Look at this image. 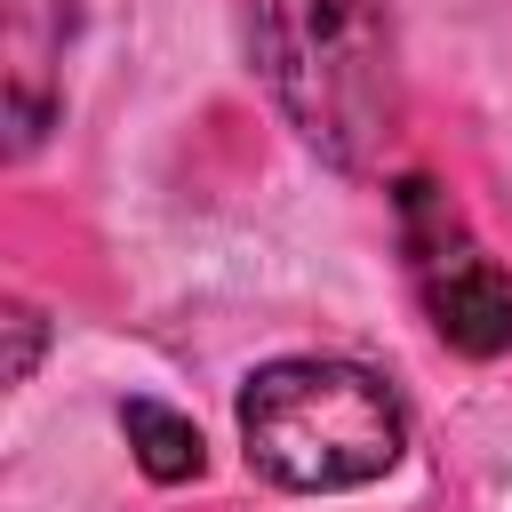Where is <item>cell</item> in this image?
I'll return each mask as SVG.
<instances>
[{
    "mask_svg": "<svg viewBox=\"0 0 512 512\" xmlns=\"http://www.w3.org/2000/svg\"><path fill=\"white\" fill-rule=\"evenodd\" d=\"M400 256H408L416 304L448 352H464V360L512 352V272L472 240L464 208L432 176L400 184Z\"/></svg>",
    "mask_w": 512,
    "mask_h": 512,
    "instance_id": "cell-3",
    "label": "cell"
},
{
    "mask_svg": "<svg viewBox=\"0 0 512 512\" xmlns=\"http://www.w3.org/2000/svg\"><path fill=\"white\" fill-rule=\"evenodd\" d=\"M8 336H16V352H8V384H24L32 360H40V336H48V328H40L32 304H8Z\"/></svg>",
    "mask_w": 512,
    "mask_h": 512,
    "instance_id": "cell-6",
    "label": "cell"
},
{
    "mask_svg": "<svg viewBox=\"0 0 512 512\" xmlns=\"http://www.w3.org/2000/svg\"><path fill=\"white\" fill-rule=\"evenodd\" d=\"M240 448L264 480H280L296 496H336V488H368L400 464L408 416L376 368L296 352V360H264L240 384Z\"/></svg>",
    "mask_w": 512,
    "mask_h": 512,
    "instance_id": "cell-2",
    "label": "cell"
},
{
    "mask_svg": "<svg viewBox=\"0 0 512 512\" xmlns=\"http://www.w3.org/2000/svg\"><path fill=\"white\" fill-rule=\"evenodd\" d=\"M248 56L328 168H368L392 144L400 56L384 0H248Z\"/></svg>",
    "mask_w": 512,
    "mask_h": 512,
    "instance_id": "cell-1",
    "label": "cell"
},
{
    "mask_svg": "<svg viewBox=\"0 0 512 512\" xmlns=\"http://www.w3.org/2000/svg\"><path fill=\"white\" fill-rule=\"evenodd\" d=\"M72 0H0V56H8V152H32L56 120V56L72 40Z\"/></svg>",
    "mask_w": 512,
    "mask_h": 512,
    "instance_id": "cell-4",
    "label": "cell"
},
{
    "mask_svg": "<svg viewBox=\"0 0 512 512\" xmlns=\"http://www.w3.org/2000/svg\"><path fill=\"white\" fill-rule=\"evenodd\" d=\"M120 432H128V448H136L144 480H160V488L200 480V464H208L200 424H192V416H176V408H160V400H128V408H120Z\"/></svg>",
    "mask_w": 512,
    "mask_h": 512,
    "instance_id": "cell-5",
    "label": "cell"
}]
</instances>
